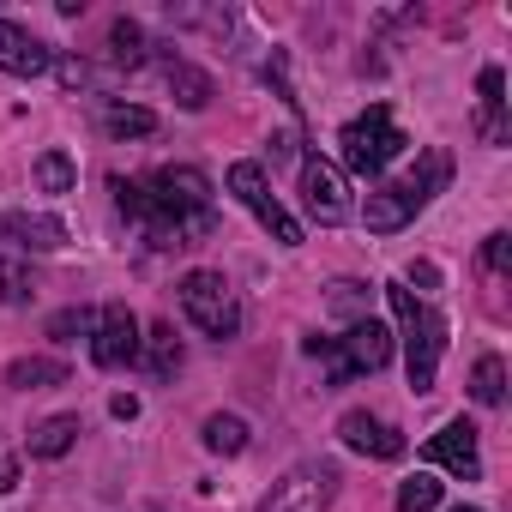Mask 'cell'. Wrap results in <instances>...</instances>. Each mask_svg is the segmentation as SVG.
Segmentation results:
<instances>
[{
	"label": "cell",
	"instance_id": "cell-1",
	"mask_svg": "<svg viewBox=\"0 0 512 512\" xmlns=\"http://www.w3.org/2000/svg\"><path fill=\"white\" fill-rule=\"evenodd\" d=\"M115 199L127 217L145 223V235L157 247H193V241L217 235L211 181L199 169H157L151 181H115Z\"/></svg>",
	"mask_w": 512,
	"mask_h": 512
},
{
	"label": "cell",
	"instance_id": "cell-2",
	"mask_svg": "<svg viewBox=\"0 0 512 512\" xmlns=\"http://www.w3.org/2000/svg\"><path fill=\"white\" fill-rule=\"evenodd\" d=\"M386 302H392V314H398V326H404V374H410V386H416V392H434L440 350H446V320H440L428 302H416L404 284H386Z\"/></svg>",
	"mask_w": 512,
	"mask_h": 512
},
{
	"label": "cell",
	"instance_id": "cell-3",
	"mask_svg": "<svg viewBox=\"0 0 512 512\" xmlns=\"http://www.w3.org/2000/svg\"><path fill=\"white\" fill-rule=\"evenodd\" d=\"M446 175H452V157L446 151H428L422 157V169L416 175H404V181H392V187H380V193H368V229L374 235H392V229H404L440 187H446Z\"/></svg>",
	"mask_w": 512,
	"mask_h": 512
},
{
	"label": "cell",
	"instance_id": "cell-4",
	"mask_svg": "<svg viewBox=\"0 0 512 512\" xmlns=\"http://www.w3.org/2000/svg\"><path fill=\"white\" fill-rule=\"evenodd\" d=\"M308 356H326L332 380H350V374H380L392 362V332L380 320H356L344 338H308Z\"/></svg>",
	"mask_w": 512,
	"mask_h": 512
},
{
	"label": "cell",
	"instance_id": "cell-5",
	"mask_svg": "<svg viewBox=\"0 0 512 512\" xmlns=\"http://www.w3.org/2000/svg\"><path fill=\"white\" fill-rule=\"evenodd\" d=\"M338 145H344V169H356V175H380V169H386L410 139L392 127V109H386V103H374L362 121H350V127L338 133Z\"/></svg>",
	"mask_w": 512,
	"mask_h": 512
},
{
	"label": "cell",
	"instance_id": "cell-6",
	"mask_svg": "<svg viewBox=\"0 0 512 512\" xmlns=\"http://www.w3.org/2000/svg\"><path fill=\"white\" fill-rule=\"evenodd\" d=\"M181 308H187V320L205 332V338H235L241 332V302H235V290L217 278V272H187L181 278Z\"/></svg>",
	"mask_w": 512,
	"mask_h": 512
},
{
	"label": "cell",
	"instance_id": "cell-7",
	"mask_svg": "<svg viewBox=\"0 0 512 512\" xmlns=\"http://www.w3.org/2000/svg\"><path fill=\"white\" fill-rule=\"evenodd\" d=\"M229 193H235L253 217H260V223H266L284 247H296V241H302V223L278 205V193L266 187V169H260V163H235V169H229Z\"/></svg>",
	"mask_w": 512,
	"mask_h": 512
},
{
	"label": "cell",
	"instance_id": "cell-8",
	"mask_svg": "<svg viewBox=\"0 0 512 512\" xmlns=\"http://www.w3.org/2000/svg\"><path fill=\"white\" fill-rule=\"evenodd\" d=\"M332 494H338V470L314 458V464H296L284 482H272V494H266L260 512H326Z\"/></svg>",
	"mask_w": 512,
	"mask_h": 512
},
{
	"label": "cell",
	"instance_id": "cell-9",
	"mask_svg": "<svg viewBox=\"0 0 512 512\" xmlns=\"http://www.w3.org/2000/svg\"><path fill=\"white\" fill-rule=\"evenodd\" d=\"M91 356H97V368H127V362H139V320H133L127 302H109V308L97 314V344H91Z\"/></svg>",
	"mask_w": 512,
	"mask_h": 512
},
{
	"label": "cell",
	"instance_id": "cell-10",
	"mask_svg": "<svg viewBox=\"0 0 512 512\" xmlns=\"http://www.w3.org/2000/svg\"><path fill=\"white\" fill-rule=\"evenodd\" d=\"M302 199L320 223H344L350 217V193H344V175L326 163V157H308L302 163Z\"/></svg>",
	"mask_w": 512,
	"mask_h": 512
},
{
	"label": "cell",
	"instance_id": "cell-11",
	"mask_svg": "<svg viewBox=\"0 0 512 512\" xmlns=\"http://www.w3.org/2000/svg\"><path fill=\"white\" fill-rule=\"evenodd\" d=\"M428 458H434V464H446L458 482H476V476H482V458H476V428H470L464 416H458V422H446V428L428 440Z\"/></svg>",
	"mask_w": 512,
	"mask_h": 512
},
{
	"label": "cell",
	"instance_id": "cell-12",
	"mask_svg": "<svg viewBox=\"0 0 512 512\" xmlns=\"http://www.w3.org/2000/svg\"><path fill=\"white\" fill-rule=\"evenodd\" d=\"M338 434H344L350 452H368V458H404V434H398L392 422L368 416V410H350V416L338 422Z\"/></svg>",
	"mask_w": 512,
	"mask_h": 512
},
{
	"label": "cell",
	"instance_id": "cell-13",
	"mask_svg": "<svg viewBox=\"0 0 512 512\" xmlns=\"http://www.w3.org/2000/svg\"><path fill=\"white\" fill-rule=\"evenodd\" d=\"M0 241H13V247H37V253H55L67 247V223L61 217H31V211H0Z\"/></svg>",
	"mask_w": 512,
	"mask_h": 512
},
{
	"label": "cell",
	"instance_id": "cell-14",
	"mask_svg": "<svg viewBox=\"0 0 512 512\" xmlns=\"http://www.w3.org/2000/svg\"><path fill=\"white\" fill-rule=\"evenodd\" d=\"M49 67H55V55H49L31 31H19V25L0 19V73H13V79H37V73H49Z\"/></svg>",
	"mask_w": 512,
	"mask_h": 512
},
{
	"label": "cell",
	"instance_id": "cell-15",
	"mask_svg": "<svg viewBox=\"0 0 512 512\" xmlns=\"http://www.w3.org/2000/svg\"><path fill=\"white\" fill-rule=\"evenodd\" d=\"M476 91H482V115H476V133H482L488 145H506V79H500V67H482Z\"/></svg>",
	"mask_w": 512,
	"mask_h": 512
},
{
	"label": "cell",
	"instance_id": "cell-16",
	"mask_svg": "<svg viewBox=\"0 0 512 512\" xmlns=\"http://www.w3.org/2000/svg\"><path fill=\"white\" fill-rule=\"evenodd\" d=\"M103 133H115V139H145V133H157V115L151 109H139V103H103Z\"/></svg>",
	"mask_w": 512,
	"mask_h": 512
},
{
	"label": "cell",
	"instance_id": "cell-17",
	"mask_svg": "<svg viewBox=\"0 0 512 512\" xmlns=\"http://www.w3.org/2000/svg\"><path fill=\"white\" fill-rule=\"evenodd\" d=\"M73 440H79V422H73V416H49V422L31 434V452H37V458H61V452H73Z\"/></svg>",
	"mask_w": 512,
	"mask_h": 512
},
{
	"label": "cell",
	"instance_id": "cell-18",
	"mask_svg": "<svg viewBox=\"0 0 512 512\" xmlns=\"http://www.w3.org/2000/svg\"><path fill=\"white\" fill-rule=\"evenodd\" d=\"M169 91H181V103H187V109H205V103H211V79H205L199 67H187L181 55L169 61Z\"/></svg>",
	"mask_w": 512,
	"mask_h": 512
},
{
	"label": "cell",
	"instance_id": "cell-19",
	"mask_svg": "<svg viewBox=\"0 0 512 512\" xmlns=\"http://www.w3.org/2000/svg\"><path fill=\"white\" fill-rule=\"evenodd\" d=\"M470 398L488 404V410L506 398V362H500V356H482V362H476V374H470Z\"/></svg>",
	"mask_w": 512,
	"mask_h": 512
},
{
	"label": "cell",
	"instance_id": "cell-20",
	"mask_svg": "<svg viewBox=\"0 0 512 512\" xmlns=\"http://www.w3.org/2000/svg\"><path fill=\"white\" fill-rule=\"evenodd\" d=\"M31 175H37V187H43V193H67V187L79 181V169H73V157H67V151H43Z\"/></svg>",
	"mask_w": 512,
	"mask_h": 512
},
{
	"label": "cell",
	"instance_id": "cell-21",
	"mask_svg": "<svg viewBox=\"0 0 512 512\" xmlns=\"http://www.w3.org/2000/svg\"><path fill=\"white\" fill-rule=\"evenodd\" d=\"M139 350H145L151 374H175V368H181V344H175L169 326H151V338H139Z\"/></svg>",
	"mask_w": 512,
	"mask_h": 512
},
{
	"label": "cell",
	"instance_id": "cell-22",
	"mask_svg": "<svg viewBox=\"0 0 512 512\" xmlns=\"http://www.w3.org/2000/svg\"><path fill=\"white\" fill-rule=\"evenodd\" d=\"M109 55H115L121 67H139V61H145V31H139L133 19H115V25H109Z\"/></svg>",
	"mask_w": 512,
	"mask_h": 512
},
{
	"label": "cell",
	"instance_id": "cell-23",
	"mask_svg": "<svg viewBox=\"0 0 512 512\" xmlns=\"http://www.w3.org/2000/svg\"><path fill=\"white\" fill-rule=\"evenodd\" d=\"M13 386H61L67 380V362H49V356H31V362H13L7 368Z\"/></svg>",
	"mask_w": 512,
	"mask_h": 512
},
{
	"label": "cell",
	"instance_id": "cell-24",
	"mask_svg": "<svg viewBox=\"0 0 512 512\" xmlns=\"http://www.w3.org/2000/svg\"><path fill=\"white\" fill-rule=\"evenodd\" d=\"M205 446L211 452H241L247 446V422L241 416H211L205 422Z\"/></svg>",
	"mask_w": 512,
	"mask_h": 512
},
{
	"label": "cell",
	"instance_id": "cell-25",
	"mask_svg": "<svg viewBox=\"0 0 512 512\" xmlns=\"http://www.w3.org/2000/svg\"><path fill=\"white\" fill-rule=\"evenodd\" d=\"M434 506H440V482L416 470V476L398 488V512H434Z\"/></svg>",
	"mask_w": 512,
	"mask_h": 512
},
{
	"label": "cell",
	"instance_id": "cell-26",
	"mask_svg": "<svg viewBox=\"0 0 512 512\" xmlns=\"http://www.w3.org/2000/svg\"><path fill=\"white\" fill-rule=\"evenodd\" d=\"M31 290H37V278L19 260H0V302H31Z\"/></svg>",
	"mask_w": 512,
	"mask_h": 512
},
{
	"label": "cell",
	"instance_id": "cell-27",
	"mask_svg": "<svg viewBox=\"0 0 512 512\" xmlns=\"http://www.w3.org/2000/svg\"><path fill=\"white\" fill-rule=\"evenodd\" d=\"M73 332H91V314H85V308H61V314L49 320V338L73 344Z\"/></svg>",
	"mask_w": 512,
	"mask_h": 512
},
{
	"label": "cell",
	"instance_id": "cell-28",
	"mask_svg": "<svg viewBox=\"0 0 512 512\" xmlns=\"http://www.w3.org/2000/svg\"><path fill=\"white\" fill-rule=\"evenodd\" d=\"M506 260H512V241H506V235H488V241H482V266H488V272H506Z\"/></svg>",
	"mask_w": 512,
	"mask_h": 512
},
{
	"label": "cell",
	"instance_id": "cell-29",
	"mask_svg": "<svg viewBox=\"0 0 512 512\" xmlns=\"http://www.w3.org/2000/svg\"><path fill=\"white\" fill-rule=\"evenodd\" d=\"M55 79H61L67 91H79V85H91V67H85V61H55Z\"/></svg>",
	"mask_w": 512,
	"mask_h": 512
},
{
	"label": "cell",
	"instance_id": "cell-30",
	"mask_svg": "<svg viewBox=\"0 0 512 512\" xmlns=\"http://www.w3.org/2000/svg\"><path fill=\"white\" fill-rule=\"evenodd\" d=\"M19 488V464L13 458H0V494H13Z\"/></svg>",
	"mask_w": 512,
	"mask_h": 512
},
{
	"label": "cell",
	"instance_id": "cell-31",
	"mask_svg": "<svg viewBox=\"0 0 512 512\" xmlns=\"http://www.w3.org/2000/svg\"><path fill=\"white\" fill-rule=\"evenodd\" d=\"M109 410H115V416H121V422H133V416H139V398H127V392H121V398H115V404H109Z\"/></svg>",
	"mask_w": 512,
	"mask_h": 512
},
{
	"label": "cell",
	"instance_id": "cell-32",
	"mask_svg": "<svg viewBox=\"0 0 512 512\" xmlns=\"http://www.w3.org/2000/svg\"><path fill=\"white\" fill-rule=\"evenodd\" d=\"M452 512H482V506H452Z\"/></svg>",
	"mask_w": 512,
	"mask_h": 512
}]
</instances>
